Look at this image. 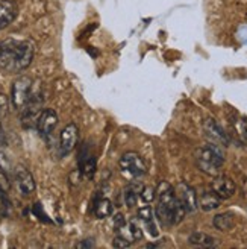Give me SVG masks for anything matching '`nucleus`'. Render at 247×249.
<instances>
[{
	"label": "nucleus",
	"mask_w": 247,
	"mask_h": 249,
	"mask_svg": "<svg viewBox=\"0 0 247 249\" xmlns=\"http://www.w3.org/2000/svg\"><path fill=\"white\" fill-rule=\"evenodd\" d=\"M128 227H129V231H131L133 242L143 240V227H141V222L138 217H132L131 220H128Z\"/></svg>",
	"instance_id": "nucleus-21"
},
{
	"label": "nucleus",
	"mask_w": 247,
	"mask_h": 249,
	"mask_svg": "<svg viewBox=\"0 0 247 249\" xmlns=\"http://www.w3.org/2000/svg\"><path fill=\"white\" fill-rule=\"evenodd\" d=\"M213 225H214L215 230L225 232V231H229V230L233 228V225H235V219H233L232 213H221V214L214 216Z\"/></svg>",
	"instance_id": "nucleus-20"
},
{
	"label": "nucleus",
	"mask_w": 247,
	"mask_h": 249,
	"mask_svg": "<svg viewBox=\"0 0 247 249\" xmlns=\"http://www.w3.org/2000/svg\"><path fill=\"white\" fill-rule=\"evenodd\" d=\"M194 161L200 172L209 177H215L225 164V152L220 144L206 143L194 152Z\"/></svg>",
	"instance_id": "nucleus-3"
},
{
	"label": "nucleus",
	"mask_w": 247,
	"mask_h": 249,
	"mask_svg": "<svg viewBox=\"0 0 247 249\" xmlns=\"http://www.w3.org/2000/svg\"><path fill=\"white\" fill-rule=\"evenodd\" d=\"M237 131L241 135V139L247 142V119L246 117H241L237 122Z\"/></svg>",
	"instance_id": "nucleus-25"
},
{
	"label": "nucleus",
	"mask_w": 247,
	"mask_h": 249,
	"mask_svg": "<svg viewBox=\"0 0 247 249\" xmlns=\"http://www.w3.org/2000/svg\"><path fill=\"white\" fill-rule=\"evenodd\" d=\"M197 205L200 207L202 211H213L221 205V199L213 192V190H205L199 196H197Z\"/></svg>",
	"instance_id": "nucleus-17"
},
{
	"label": "nucleus",
	"mask_w": 247,
	"mask_h": 249,
	"mask_svg": "<svg viewBox=\"0 0 247 249\" xmlns=\"http://www.w3.org/2000/svg\"><path fill=\"white\" fill-rule=\"evenodd\" d=\"M120 172L129 179H141L147 173L144 160L137 152H125L118 161Z\"/></svg>",
	"instance_id": "nucleus-5"
},
{
	"label": "nucleus",
	"mask_w": 247,
	"mask_h": 249,
	"mask_svg": "<svg viewBox=\"0 0 247 249\" xmlns=\"http://www.w3.org/2000/svg\"><path fill=\"white\" fill-rule=\"evenodd\" d=\"M33 85L35 82L29 76H20L11 87V105L14 107L17 111H21L23 107L28 104L29 97L33 91Z\"/></svg>",
	"instance_id": "nucleus-6"
},
{
	"label": "nucleus",
	"mask_w": 247,
	"mask_h": 249,
	"mask_svg": "<svg viewBox=\"0 0 247 249\" xmlns=\"http://www.w3.org/2000/svg\"><path fill=\"white\" fill-rule=\"evenodd\" d=\"M8 107H9V99L0 93V116H5L8 113Z\"/></svg>",
	"instance_id": "nucleus-26"
},
{
	"label": "nucleus",
	"mask_w": 247,
	"mask_h": 249,
	"mask_svg": "<svg viewBox=\"0 0 247 249\" xmlns=\"http://www.w3.org/2000/svg\"><path fill=\"white\" fill-rule=\"evenodd\" d=\"M113 246L114 248H120V249H126V248H131L132 246V242L128 240V239H125V237H121V235H118V234H115Z\"/></svg>",
	"instance_id": "nucleus-24"
},
{
	"label": "nucleus",
	"mask_w": 247,
	"mask_h": 249,
	"mask_svg": "<svg viewBox=\"0 0 247 249\" xmlns=\"http://www.w3.org/2000/svg\"><path fill=\"white\" fill-rule=\"evenodd\" d=\"M93 211H94V216L97 219H106L109 216H113V213H114V205L106 197H96Z\"/></svg>",
	"instance_id": "nucleus-19"
},
{
	"label": "nucleus",
	"mask_w": 247,
	"mask_h": 249,
	"mask_svg": "<svg viewBox=\"0 0 247 249\" xmlns=\"http://www.w3.org/2000/svg\"><path fill=\"white\" fill-rule=\"evenodd\" d=\"M0 173H3L6 178H11L12 173H14V166H12V161L3 152H0Z\"/></svg>",
	"instance_id": "nucleus-22"
},
{
	"label": "nucleus",
	"mask_w": 247,
	"mask_h": 249,
	"mask_svg": "<svg viewBox=\"0 0 247 249\" xmlns=\"http://www.w3.org/2000/svg\"><path fill=\"white\" fill-rule=\"evenodd\" d=\"M211 190L221 199V201H225V199H229V197H232L233 195H235L237 185L229 177L215 175L213 182H211Z\"/></svg>",
	"instance_id": "nucleus-13"
},
{
	"label": "nucleus",
	"mask_w": 247,
	"mask_h": 249,
	"mask_svg": "<svg viewBox=\"0 0 247 249\" xmlns=\"http://www.w3.org/2000/svg\"><path fill=\"white\" fill-rule=\"evenodd\" d=\"M78 139H79V129L75 123H68L67 126H64V129L59 134V143H58L59 157H67L76 147Z\"/></svg>",
	"instance_id": "nucleus-9"
},
{
	"label": "nucleus",
	"mask_w": 247,
	"mask_h": 249,
	"mask_svg": "<svg viewBox=\"0 0 247 249\" xmlns=\"http://www.w3.org/2000/svg\"><path fill=\"white\" fill-rule=\"evenodd\" d=\"M59 123V117H58V113L52 108H44L41 111V114L36 120V131H38L40 137L43 140L49 142L50 140V137L53 135L56 126Z\"/></svg>",
	"instance_id": "nucleus-7"
},
{
	"label": "nucleus",
	"mask_w": 247,
	"mask_h": 249,
	"mask_svg": "<svg viewBox=\"0 0 247 249\" xmlns=\"http://www.w3.org/2000/svg\"><path fill=\"white\" fill-rule=\"evenodd\" d=\"M35 44L31 40L5 38L0 40V70L6 73H20L33 61Z\"/></svg>",
	"instance_id": "nucleus-1"
},
{
	"label": "nucleus",
	"mask_w": 247,
	"mask_h": 249,
	"mask_svg": "<svg viewBox=\"0 0 247 249\" xmlns=\"http://www.w3.org/2000/svg\"><path fill=\"white\" fill-rule=\"evenodd\" d=\"M0 144H6V137H5V131L2 126V122H0Z\"/></svg>",
	"instance_id": "nucleus-28"
},
{
	"label": "nucleus",
	"mask_w": 247,
	"mask_h": 249,
	"mask_svg": "<svg viewBox=\"0 0 247 249\" xmlns=\"http://www.w3.org/2000/svg\"><path fill=\"white\" fill-rule=\"evenodd\" d=\"M203 131H205V135L208 137V140L211 143H215L220 146H229L231 144V137L214 119L209 117L203 122Z\"/></svg>",
	"instance_id": "nucleus-11"
},
{
	"label": "nucleus",
	"mask_w": 247,
	"mask_h": 249,
	"mask_svg": "<svg viewBox=\"0 0 247 249\" xmlns=\"http://www.w3.org/2000/svg\"><path fill=\"white\" fill-rule=\"evenodd\" d=\"M156 208H155V217L161 223L164 228L176 227L183 220L185 210L181 201L176 196L175 187L170 185L165 181H161L156 189Z\"/></svg>",
	"instance_id": "nucleus-2"
},
{
	"label": "nucleus",
	"mask_w": 247,
	"mask_h": 249,
	"mask_svg": "<svg viewBox=\"0 0 247 249\" xmlns=\"http://www.w3.org/2000/svg\"><path fill=\"white\" fill-rule=\"evenodd\" d=\"M12 178L16 181V185L20 192V195L23 197H29L33 195L36 184L33 179V175L31 173V170L24 166H16L14 167V173H12Z\"/></svg>",
	"instance_id": "nucleus-8"
},
{
	"label": "nucleus",
	"mask_w": 247,
	"mask_h": 249,
	"mask_svg": "<svg viewBox=\"0 0 247 249\" xmlns=\"http://www.w3.org/2000/svg\"><path fill=\"white\" fill-rule=\"evenodd\" d=\"M137 217L140 219L141 225L147 230V232H149L152 237H158L159 235V231L156 228V222H155V216H153V210L150 205H146L143 208L138 210L137 213Z\"/></svg>",
	"instance_id": "nucleus-16"
},
{
	"label": "nucleus",
	"mask_w": 247,
	"mask_h": 249,
	"mask_svg": "<svg viewBox=\"0 0 247 249\" xmlns=\"http://www.w3.org/2000/svg\"><path fill=\"white\" fill-rule=\"evenodd\" d=\"M43 105H44V96L40 87L33 85V91L29 97L28 104L23 107L21 113V126L24 129H32L36 128V120H38L41 111H43Z\"/></svg>",
	"instance_id": "nucleus-4"
},
{
	"label": "nucleus",
	"mask_w": 247,
	"mask_h": 249,
	"mask_svg": "<svg viewBox=\"0 0 247 249\" xmlns=\"http://www.w3.org/2000/svg\"><path fill=\"white\" fill-rule=\"evenodd\" d=\"M78 163H79V172L85 179H93L94 173H96V166H97V160L94 154L91 152L90 144L85 143L82 149L79 151L78 157Z\"/></svg>",
	"instance_id": "nucleus-10"
},
{
	"label": "nucleus",
	"mask_w": 247,
	"mask_h": 249,
	"mask_svg": "<svg viewBox=\"0 0 247 249\" xmlns=\"http://www.w3.org/2000/svg\"><path fill=\"white\" fill-rule=\"evenodd\" d=\"M188 242L190 245L199 246V248H217L218 246V240L215 237H213V235H209L206 232H200V231L191 232Z\"/></svg>",
	"instance_id": "nucleus-18"
},
{
	"label": "nucleus",
	"mask_w": 247,
	"mask_h": 249,
	"mask_svg": "<svg viewBox=\"0 0 247 249\" xmlns=\"http://www.w3.org/2000/svg\"><path fill=\"white\" fill-rule=\"evenodd\" d=\"M143 187L144 185L140 182V179H131V182L123 189V202L126 204L128 208L137 205Z\"/></svg>",
	"instance_id": "nucleus-15"
},
{
	"label": "nucleus",
	"mask_w": 247,
	"mask_h": 249,
	"mask_svg": "<svg viewBox=\"0 0 247 249\" xmlns=\"http://www.w3.org/2000/svg\"><path fill=\"white\" fill-rule=\"evenodd\" d=\"M18 16V3L16 0H0V31L8 28Z\"/></svg>",
	"instance_id": "nucleus-14"
},
{
	"label": "nucleus",
	"mask_w": 247,
	"mask_h": 249,
	"mask_svg": "<svg viewBox=\"0 0 247 249\" xmlns=\"http://www.w3.org/2000/svg\"><path fill=\"white\" fill-rule=\"evenodd\" d=\"M140 197L143 199L146 204H150L153 199L156 197V189H153V187H149V185L143 187V190L140 193Z\"/></svg>",
	"instance_id": "nucleus-23"
},
{
	"label": "nucleus",
	"mask_w": 247,
	"mask_h": 249,
	"mask_svg": "<svg viewBox=\"0 0 247 249\" xmlns=\"http://www.w3.org/2000/svg\"><path fill=\"white\" fill-rule=\"evenodd\" d=\"M96 246V242L94 239H85V240H81L79 243H76V249H91Z\"/></svg>",
	"instance_id": "nucleus-27"
},
{
	"label": "nucleus",
	"mask_w": 247,
	"mask_h": 249,
	"mask_svg": "<svg viewBox=\"0 0 247 249\" xmlns=\"http://www.w3.org/2000/svg\"><path fill=\"white\" fill-rule=\"evenodd\" d=\"M175 192L187 214L194 213V211L199 208V205H197V193L191 185H188L187 182H181L178 184Z\"/></svg>",
	"instance_id": "nucleus-12"
}]
</instances>
